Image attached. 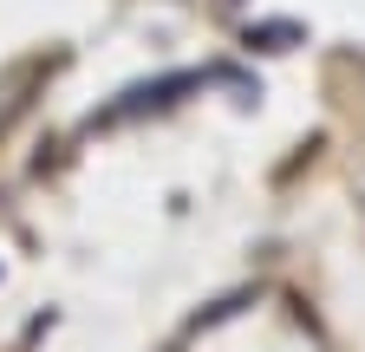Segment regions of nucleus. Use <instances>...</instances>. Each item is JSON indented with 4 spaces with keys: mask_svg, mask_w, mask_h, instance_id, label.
Instances as JSON below:
<instances>
[{
    "mask_svg": "<svg viewBox=\"0 0 365 352\" xmlns=\"http://www.w3.org/2000/svg\"><path fill=\"white\" fill-rule=\"evenodd\" d=\"M196 85H202L196 72H176V78H157V85H130V92H124L98 124H118V118H137V111H157V105H170L176 92H196Z\"/></svg>",
    "mask_w": 365,
    "mask_h": 352,
    "instance_id": "f257e3e1",
    "label": "nucleus"
},
{
    "mask_svg": "<svg viewBox=\"0 0 365 352\" xmlns=\"http://www.w3.org/2000/svg\"><path fill=\"white\" fill-rule=\"evenodd\" d=\"M300 26L294 20H261V26H248V46H261V53H287V46H300Z\"/></svg>",
    "mask_w": 365,
    "mask_h": 352,
    "instance_id": "f03ea898",
    "label": "nucleus"
}]
</instances>
